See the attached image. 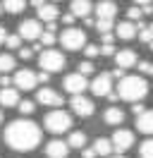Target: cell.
Here are the masks:
<instances>
[{"instance_id": "1", "label": "cell", "mask_w": 153, "mask_h": 158, "mask_svg": "<svg viewBox=\"0 0 153 158\" xmlns=\"http://www.w3.org/2000/svg\"><path fill=\"white\" fill-rule=\"evenodd\" d=\"M5 144L14 151H34L41 144V127L27 118L14 120L5 127Z\"/></svg>"}, {"instance_id": "2", "label": "cell", "mask_w": 153, "mask_h": 158, "mask_svg": "<svg viewBox=\"0 0 153 158\" xmlns=\"http://www.w3.org/2000/svg\"><path fill=\"white\" fill-rule=\"evenodd\" d=\"M146 94H148V81L141 74H124L117 84V96L122 101H129V103L141 101Z\"/></svg>"}, {"instance_id": "3", "label": "cell", "mask_w": 153, "mask_h": 158, "mask_svg": "<svg viewBox=\"0 0 153 158\" xmlns=\"http://www.w3.org/2000/svg\"><path fill=\"white\" fill-rule=\"evenodd\" d=\"M72 122H74L72 113H67V110H62V108H53L46 115V120H43L46 129L53 132V134H62L67 129H72Z\"/></svg>"}, {"instance_id": "4", "label": "cell", "mask_w": 153, "mask_h": 158, "mask_svg": "<svg viewBox=\"0 0 153 158\" xmlns=\"http://www.w3.org/2000/svg\"><path fill=\"white\" fill-rule=\"evenodd\" d=\"M38 65H41V69L48 72V74L60 72V69L65 67V55H62L60 50H55V48H46L41 55H38Z\"/></svg>"}, {"instance_id": "5", "label": "cell", "mask_w": 153, "mask_h": 158, "mask_svg": "<svg viewBox=\"0 0 153 158\" xmlns=\"http://www.w3.org/2000/svg\"><path fill=\"white\" fill-rule=\"evenodd\" d=\"M60 43H62V48H67V50H79V48L86 46V34L81 29L67 27V29L60 34Z\"/></svg>"}, {"instance_id": "6", "label": "cell", "mask_w": 153, "mask_h": 158, "mask_svg": "<svg viewBox=\"0 0 153 158\" xmlns=\"http://www.w3.org/2000/svg\"><path fill=\"white\" fill-rule=\"evenodd\" d=\"M69 108H72V115H79V118H91L93 115V101L86 98L84 94H76V96H72L69 98Z\"/></svg>"}, {"instance_id": "7", "label": "cell", "mask_w": 153, "mask_h": 158, "mask_svg": "<svg viewBox=\"0 0 153 158\" xmlns=\"http://www.w3.org/2000/svg\"><path fill=\"white\" fill-rule=\"evenodd\" d=\"M62 86H65L67 94L76 96V94H84V91L89 89V79H86L84 74H79V72H72V74H67V77L62 79Z\"/></svg>"}, {"instance_id": "8", "label": "cell", "mask_w": 153, "mask_h": 158, "mask_svg": "<svg viewBox=\"0 0 153 158\" xmlns=\"http://www.w3.org/2000/svg\"><path fill=\"white\" fill-rule=\"evenodd\" d=\"M12 81H14V89H22V91H31L34 86L38 84L36 79V72H31V69H17L14 72V77H12Z\"/></svg>"}, {"instance_id": "9", "label": "cell", "mask_w": 153, "mask_h": 158, "mask_svg": "<svg viewBox=\"0 0 153 158\" xmlns=\"http://www.w3.org/2000/svg\"><path fill=\"white\" fill-rule=\"evenodd\" d=\"M113 151H117V153H124L127 148H132L134 144V132L132 129H115L113 134Z\"/></svg>"}, {"instance_id": "10", "label": "cell", "mask_w": 153, "mask_h": 158, "mask_svg": "<svg viewBox=\"0 0 153 158\" xmlns=\"http://www.w3.org/2000/svg\"><path fill=\"white\" fill-rule=\"evenodd\" d=\"M89 86L93 91V96H108V94L113 91V74H110V72H101Z\"/></svg>"}, {"instance_id": "11", "label": "cell", "mask_w": 153, "mask_h": 158, "mask_svg": "<svg viewBox=\"0 0 153 158\" xmlns=\"http://www.w3.org/2000/svg\"><path fill=\"white\" fill-rule=\"evenodd\" d=\"M41 19H24V22H19V36L22 39H27V41H36L41 39Z\"/></svg>"}, {"instance_id": "12", "label": "cell", "mask_w": 153, "mask_h": 158, "mask_svg": "<svg viewBox=\"0 0 153 158\" xmlns=\"http://www.w3.org/2000/svg\"><path fill=\"white\" fill-rule=\"evenodd\" d=\"M36 103H41V106H50V108H62L60 94H57L55 89H48V86H43V89L36 94Z\"/></svg>"}, {"instance_id": "13", "label": "cell", "mask_w": 153, "mask_h": 158, "mask_svg": "<svg viewBox=\"0 0 153 158\" xmlns=\"http://www.w3.org/2000/svg\"><path fill=\"white\" fill-rule=\"evenodd\" d=\"M113 60H115V67L129 69V67H134V65L139 62V55H136L132 48H124V50H117L113 55Z\"/></svg>"}, {"instance_id": "14", "label": "cell", "mask_w": 153, "mask_h": 158, "mask_svg": "<svg viewBox=\"0 0 153 158\" xmlns=\"http://www.w3.org/2000/svg\"><path fill=\"white\" fill-rule=\"evenodd\" d=\"M115 17H117V2H113V0L96 2V19H115Z\"/></svg>"}, {"instance_id": "15", "label": "cell", "mask_w": 153, "mask_h": 158, "mask_svg": "<svg viewBox=\"0 0 153 158\" xmlns=\"http://www.w3.org/2000/svg\"><path fill=\"white\" fill-rule=\"evenodd\" d=\"M69 153V144L62 141V139H53L46 144V156L48 158H67Z\"/></svg>"}, {"instance_id": "16", "label": "cell", "mask_w": 153, "mask_h": 158, "mask_svg": "<svg viewBox=\"0 0 153 158\" xmlns=\"http://www.w3.org/2000/svg\"><path fill=\"white\" fill-rule=\"evenodd\" d=\"M115 34H117V39H122V41H132L134 36H136V24H134L132 19H127V22H117V27H115Z\"/></svg>"}, {"instance_id": "17", "label": "cell", "mask_w": 153, "mask_h": 158, "mask_svg": "<svg viewBox=\"0 0 153 158\" xmlns=\"http://www.w3.org/2000/svg\"><path fill=\"white\" fill-rule=\"evenodd\" d=\"M19 103V89L7 86V89H0V108H12Z\"/></svg>"}, {"instance_id": "18", "label": "cell", "mask_w": 153, "mask_h": 158, "mask_svg": "<svg viewBox=\"0 0 153 158\" xmlns=\"http://www.w3.org/2000/svg\"><path fill=\"white\" fill-rule=\"evenodd\" d=\"M91 10H93V5H91V0H72L69 2V12L74 15V17H89L91 15Z\"/></svg>"}, {"instance_id": "19", "label": "cell", "mask_w": 153, "mask_h": 158, "mask_svg": "<svg viewBox=\"0 0 153 158\" xmlns=\"http://www.w3.org/2000/svg\"><path fill=\"white\" fill-rule=\"evenodd\" d=\"M36 12H38V19H41V22H55L57 17H60V10H57L55 2H46V5H41Z\"/></svg>"}, {"instance_id": "20", "label": "cell", "mask_w": 153, "mask_h": 158, "mask_svg": "<svg viewBox=\"0 0 153 158\" xmlns=\"http://www.w3.org/2000/svg\"><path fill=\"white\" fill-rule=\"evenodd\" d=\"M136 129L143 132V134H153V108L143 110L141 115L136 118Z\"/></svg>"}, {"instance_id": "21", "label": "cell", "mask_w": 153, "mask_h": 158, "mask_svg": "<svg viewBox=\"0 0 153 158\" xmlns=\"http://www.w3.org/2000/svg\"><path fill=\"white\" fill-rule=\"evenodd\" d=\"M93 151H96V156H110L113 153V141L105 137H98L93 141Z\"/></svg>"}, {"instance_id": "22", "label": "cell", "mask_w": 153, "mask_h": 158, "mask_svg": "<svg viewBox=\"0 0 153 158\" xmlns=\"http://www.w3.org/2000/svg\"><path fill=\"white\" fill-rule=\"evenodd\" d=\"M103 118H105V122H108V125H122L124 122V110H120V108H108L103 113Z\"/></svg>"}, {"instance_id": "23", "label": "cell", "mask_w": 153, "mask_h": 158, "mask_svg": "<svg viewBox=\"0 0 153 158\" xmlns=\"http://www.w3.org/2000/svg\"><path fill=\"white\" fill-rule=\"evenodd\" d=\"M67 144H69V148H84V144H86V134L81 132V129H74V132H69Z\"/></svg>"}, {"instance_id": "24", "label": "cell", "mask_w": 153, "mask_h": 158, "mask_svg": "<svg viewBox=\"0 0 153 158\" xmlns=\"http://www.w3.org/2000/svg\"><path fill=\"white\" fill-rule=\"evenodd\" d=\"M27 7V0H2V10L10 12V15H17Z\"/></svg>"}, {"instance_id": "25", "label": "cell", "mask_w": 153, "mask_h": 158, "mask_svg": "<svg viewBox=\"0 0 153 158\" xmlns=\"http://www.w3.org/2000/svg\"><path fill=\"white\" fill-rule=\"evenodd\" d=\"M14 67H17V60L12 58L10 53H0V72L7 74V72H12Z\"/></svg>"}, {"instance_id": "26", "label": "cell", "mask_w": 153, "mask_h": 158, "mask_svg": "<svg viewBox=\"0 0 153 158\" xmlns=\"http://www.w3.org/2000/svg\"><path fill=\"white\" fill-rule=\"evenodd\" d=\"M17 110L22 113V115H31L34 110H36V101H31V98H22L17 103Z\"/></svg>"}, {"instance_id": "27", "label": "cell", "mask_w": 153, "mask_h": 158, "mask_svg": "<svg viewBox=\"0 0 153 158\" xmlns=\"http://www.w3.org/2000/svg\"><path fill=\"white\" fill-rule=\"evenodd\" d=\"M96 29H98V34H110L115 29V22L113 19H96Z\"/></svg>"}, {"instance_id": "28", "label": "cell", "mask_w": 153, "mask_h": 158, "mask_svg": "<svg viewBox=\"0 0 153 158\" xmlns=\"http://www.w3.org/2000/svg\"><path fill=\"white\" fill-rule=\"evenodd\" d=\"M139 156H141V158H153V139L141 141V146H139Z\"/></svg>"}, {"instance_id": "29", "label": "cell", "mask_w": 153, "mask_h": 158, "mask_svg": "<svg viewBox=\"0 0 153 158\" xmlns=\"http://www.w3.org/2000/svg\"><path fill=\"white\" fill-rule=\"evenodd\" d=\"M141 17H143V7H139V5H132L129 10H127V19H136V22H141Z\"/></svg>"}, {"instance_id": "30", "label": "cell", "mask_w": 153, "mask_h": 158, "mask_svg": "<svg viewBox=\"0 0 153 158\" xmlns=\"http://www.w3.org/2000/svg\"><path fill=\"white\" fill-rule=\"evenodd\" d=\"M76 72H79V74H84V77L93 74V62H91V60H81V62H79V67H76Z\"/></svg>"}, {"instance_id": "31", "label": "cell", "mask_w": 153, "mask_h": 158, "mask_svg": "<svg viewBox=\"0 0 153 158\" xmlns=\"http://www.w3.org/2000/svg\"><path fill=\"white\" fill-rule=\"evenodd\" d=\"M5 46H7V48H22V36H19V34H7Z\"/></svg>"}, {"instance_id": "32", "label": "cell", "mask_w": 153, "mask_h": 158, "mask_svg": "<svg viewBox=\"0 0 153 158\" xmlns=\"http://www.w3.org/2000/svg\"><path fill=\"white\" fill-rule=\"evenodd\" d=\"M55 41H57L55 34H50V31H43V34H41V46H43V48H50Z\"/></svg>"}, {"instance_id": "33", "label": "cell", "mask_w": 153, "mask_h": 158, "mask_svg": "<svg viewBox=\"0 0 153 158\" xmlns=\"http://www.w3.org/2000/svg\"><path fill=\"white\" fill-rule=\"evenodd\" d=\"M84 53H86V60H91V58H96V55H101V48H98L96 43H86Z\"/></svg>"}, {"instance_id": "34", "label": "cell", "mask_w": 153, "mask_h": 158, "mask_svg": "<svg viewBox=\"0 0 153 158\" xmlns=\"http://www.w3.org/2000/svg\"><path fill=\"white\" fill-rule=\"evenodd\" d=\"M136 67H139V72H141V77L143 74H153V62H148V60H139Z\"/></svg>"}, {"instance_id": "35", "label": "cell", "mask_w": 153, "mask_h": 158, "mask_svg": "<svg viewBox=\"0 0 153 158\" xmlns=\"http://www.w3.org/2000/svg\"><path fill=\"white\" fill-rule=\"evenodd\" d=\"M101 55L113 58V55H115V46H113V43H103V46H101Z\"/></svg>"}, {"instance_id": "36", "label": "cell", "mask_w": 153, "mask_h": 158, "mask_svg": "<svg viewBox=\"0 0 153 158\" xmlns=\"http://www.w3.org/2000/svg\"><path fill=\"white\" fill-rule=\"evenodd\" d=\"M143 110H146V108H143V103H141V101H136V103H132V113H134V115H136V118L141 115Z\"/></svg>"}, {"instance_id": "37", "label": "cell", "mask_w": 153, "mask_h": 158, "mask_svg": "<svg viewBox=\"0 0 153 158\" xmlns=\"http://www.w3.org/2000/svg\"><path fill=\"white\" fill-rule=\"evenodd\" d=\"M31 55H34V48H19V58L22 60H31Z\"/></svg>"}, {"instance_id": "38", "label": "cell", "mask_w": 153, "mask_h": 158, "mask_svg": "<svg viewBox=\"0 0 153 158\" xmlns=\"http://www.w3.org/2000/svg\"><path fill=\"white\" fill-rule=\"evenodd\" d=\"M74 22H76V17L72 15V12H67V15H62V24H67V27H72Z\"/></svg>"}, {"instance_id": "39", "label": "cell", "mask_w": 153, "mask_h": 158, "mask_svg": "<svg viewBox=\"0 0 153 158\" xmlns=\"http://www.w3.org/2000/svg\"><path fill=\"white\" fill-rule=\"evenodd\" d=\"M12 84H14L12 77H7V74H2V77H0V86H2V89H7V86H12Z\"/></svg>"}, {"instance_id": "40", "label": "cell", "mask_w": 153, "mask_h": 158, "mask_svg": "<svg viewBox=\"0 0 153 158\" xmlns=\"http://www.w3.org/2000/svg\"><path fill=\"white\" fill-rule=\"evenodd\" d=\"M36 79H38V81H41V84H48V81H50V74L41 69V72H38V74H36Z\"/></svg>"}, {"instance_id": "41", "label": "cell", "mask_w": 153, "mask_h": 158, "mask_svg": "<svg viewBox=\"0 0 153 158\" xmlns=\"http://www.w3.org/2000/svg\"><path fill=\"white\" fill-rule=\"evenodd\" d=\"M81 158H96L93 148H81Z\"/></svg>"}, {"instance_id": "42", "label": "cell", "mask_w": 153, "mask_h": 158, "mask_svg": "<svg viewBox=\"0 0 153 158\" xmlns=\"http://www.w3.org/2000/svg\"><path fill=\"white\" fill-rule=\"evenodd\" d=\"M110 74H113V79H122V77H124V69H122V67H115Z\"/></svg>"}, {"instance_id": "43", "label": "cell", "mask_w": 153, "mask_h": 158, "mask_svg": "<svg viewBox=\"0 0 153 158\" xmlns=\"http://www.w3.org/2000/svg\"><path fill=\"white\" fill-rule=\"evenodd\" d=\"M101 36H103V43H113V41H115V34H113V31H110V34H101Z\"/></svg>"}, {"instance_id": "44", "label": "cell", "mask_w": 153, "mask_h": 158, "mask_svg": "<svg viewBox=\"0 0 153 158\" xmlns=\"http://www.w3.org/2000/svg\"><path fill=\"white\" fill-rule=\"evenodd\" d=\"M55 29H57V22H46V31H50V34H53Z\"/></svg>"}, {"instance_id": "45", "label": "cell", "mask_w": 153, "mask_h": 158, "mask_svg": "<svg viewBox=\"0 0 153 158\" xmlns=\"http://www.w3.org/2000/svg\"><path fill=\"white\" fill-rule=\"evenodd\" d=\"M84 27H96V19L93 17H84Z\"/></svg>"}, {"instance_id": "46", "label": "cell", "mask_w": 153, "mask_h": 158, "mask_svg": "<svg viewBox=\"0 0 153 158\" xmlns=\"http://www.w3.org/2000/svg\"><path fill=\"white\" fill-rule=\"evenodd\" d=\"M29 2H31V5L36 7V10H38V7H41V5H46V0H29Z\"/></svg>"}, {"instance_id": "47", "label": "cell", "mask_w": 153, "mask_h": 158, "mask_svg": "<svg viewBox=\"0 0 153 158\" xmlns=\"http://www.w3.org/2000/svg\"><path fill=\"white\" fill-rule=\"evenodd\" d=\"M134 2H136V5H139V7H146V5H151L153 0H134Z\"/></svg>"}, {"instance_id": "48", "label": "cell", "mask_w": 153, "mask_h": 158, "mask_svg": "<svg viewBox=\"0 0 153 158\" xmlns=\"http://www.w3.org/2000/svg\"><path fill=\"white\" fill-rule=\"evenodd\" d=\"M5 39H7V31H5V27H0V43H5Z\"/></svg>"}, {"instance_id": "49", "label": "cell", "mask_w": 153, "mask_h": 158, "mask_svg": "<svg viewBox=\"0 0 153 158\" xmlns=\"http://www.w3.org/2000/svg\"><path fill=\"white\" fill-rule=\"evenodd\" d=\"M117 98H120V96H117L115 91H110V94H108V101H113V103H115V101H117Z\"/></svg>"}, {"instance_id": "50", "label": "cell", "mask_w": 153, "mask_h": 158, "mask_svg": "<svg viewBox=\"0 0 153 158\" xmlns=\"http://www.w3.org/2000/svg\"><path fill=\"white\" fill-rule=\"evenodd\" d=\"M108 158H124V156H108Z\"/></svg>"}, {"instance_id": "51", "label": "cell", "mask_w": 153, "mask_h": 158, "mask_svg": "<svg viewBox=\"0 0 153 158\" xmlns=\"http://www.w3.org/2000/svg\"><path fill=\"white\" fill-rule=\"evenodd\" d=\"M0 122H2V108H0Z\"/></svg>"}, {"instance_id": "52", "label": "cell", "mask_w": 153, "mask_h": 158, "mask_svg": "<svg viewBox=\"0 0 153 158\" xmlns=\"http://www.w3.org/2000/svg\"><path fill=\"white\" fill-rule=\"evenodd\" d=\"M148 29H151V31H153V22H151V24H148Z\"/></svg>"}, {"instance_id": "53", "label": "cell", "mask_w": 153, "mask_h": 158, "mask_svg": "<svg viewBox=\"0 0 153 158\" xmlns=\"http://www.w3.org/2000/svg\"><path fill=\"white\" fill-rule=\"evenodd\" d=\"M148 46H151V50H153V41H151V43H148Z\"/></svg>"}, {"instance_id": "54", "label": "cell", "mask_w": 153, "mask_h": 158, "mask_svg": "<svg viewBox=\"0 0 153 158\" xmlns=\"http://www.w3.org/2000/svg\"><path fill=\"white\" fill-rule=\"evenodd\" d=\"M0 12H2V2H0Z\"/></svg>"}, {"instance_id": "55", "label": "cell", "mask_w": 153, "mask_h": 158, "mask_svg": "<svg viewBox=\"0 0 153 158\" xmlns=\"http://www.w3.org/2000/svg\"><path fill=\"white\" fill-rule=\"evenodd\" d=\"M53 2H60V0H53Z\"/></svg>"}]
</instances>
